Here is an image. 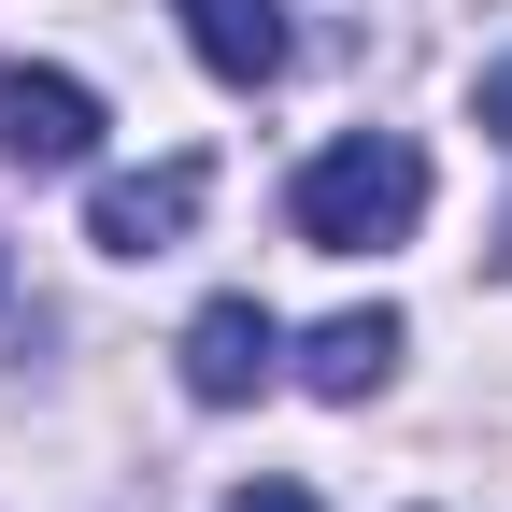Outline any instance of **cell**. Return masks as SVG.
I'll return each mask as SVG.
<instances>
[{"label": "cell", "mask_w": 512, "mask_h": 512, "mask_svg": "<svg viewBox=\"0 0 512 512\" xmlns=\"http://www.w3.org/2000/svg\"><path fill=\"white\" fill-rule=\"evenodd\" d=\"M200 214H214V157H157V171H114V185H100V214H86V242L143 271V256H171V242L200 228Z\"/></svg>", "instance_id": "3957f363"}, {"label": "cell", "mask_w": 512, "mask_h": 512, "mask_svg": "<svg viewBox=\"0 0 512 512\" xmlns=\"http://www.w3.org/2000/svg\"><path fill=\"white\" fill-rule=\"evenodd\" d=\"M399 342H413V328H399L384 299H370V313H328V328L299 342V384H313V399H370V384L399 370Z\"/></svg>", "instance_id": "8992f818"}, {"label": "cell", "mask_w": 512, "mask_h": 512, "mask_svg": "<svg viewBox=\"0 0 512 512\" xmlns=\"http://www.w3.org/2000/svg\"><path fill=\"white\" fill-rule=\"evenodd\" d=\"M171 15H185V43H200L214 86H285V57H299L285 0H171Z\"/></svg>", "instance_id": "5b68a950"}, {"label": "cell", "mask_w": 512, "mask_h": 512, "mask_svg": "<svg viewBox=\"0 0 512 512\" xmlns=\"http://www.w3.org/2000/svg\"><path fill=\"white\" fill-rule=\"evenodd\" d=\"M285 228H299L313 256H384V242H413V228H427V157L399 143V128H342L328 157H299Z\"/></svg>", "instance_id": "6da1fadb"}, {"label": "cell", "mask_w": 512, "mask_h": 512, "mask_svg": "<svg viewBox=\"0 0 512 512\" xmlns=\"http://www.w3.org/2000/svg\"><path fill=\"white\" fill-rule=\"evenodd\" d=\"M228 512H328V498H313V484H242Z\"/></svg>", "instance_id": "52a82bcc"}, {"label": "cell", "mask_w": 512, "mask_h": 512, "mask_svg": "<svg viewBox=\"0 0 512 512\" xmlns=\"http://www.w3.org/2000/svg\"><path fill=\"white\" fill-rule=\"evenodd\" d=\"M484 128H498V143H512V57H498V72H484Z\"/></svg>", "instance_id": "ba28073f"}, {"label": "cell", "mask_w": 512, "mask_h": 512, "mask_svg": "<svg viewBox=\"0 0 512 512\" xmlns=\"http://www.w3.org/2000/svg\"><path fill=\"white\" fill-rule=\"evenodd\" d=\"M0 157H15V171H86L100 157V86L15 57V72H0Z\"/></svg>", "instance_id": "7a4b0ae2"}, {"label": "cell", "mask_w": 512, "mask_h": 512, "mask_svg": "<svg viewBox=\"0 0 512 512\" xmlns=\"http://www.w3.org/2000/svg\"><path fill=\"white\" fill-rule=\"evenodd\" d=\"M171 356H185V399H200V413H242L256 384L285 370V328H271V299H200Z\"/></svg>", "instance_id": "277c9868"}]
</instances>
